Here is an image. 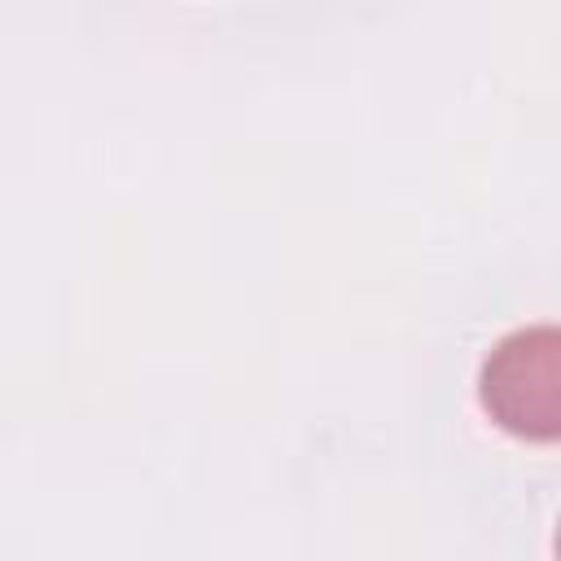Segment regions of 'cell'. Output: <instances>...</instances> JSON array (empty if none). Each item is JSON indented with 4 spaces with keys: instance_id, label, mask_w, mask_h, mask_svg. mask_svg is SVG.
I'll list each match as a JSON object with an SVG mask.
<instances>
[{
    "instance_id": "obj_1",
    "label": "cell",
    "mask_w": 561,
    "mask_h": 561,
    "mask_svg": "<svg viewBox=\"0 0 561 561\" xmlns=\"http://www.w3.org/2000/svg\"><path fill=\"white\" fill-rule=\"evenodd\" d=\"M482 412L513 438L552 443L561 430V337L552 324L504 333L478 373Z\"/></svg>"
}]
</instances>
